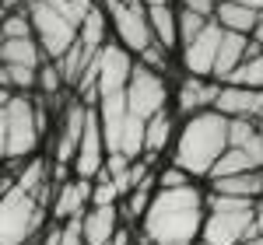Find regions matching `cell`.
<instances>
[{
	"label": "cell",
	"mask_w": 263,
	"mask_h": 245,
	"mask_svg": "<svg viewBox=\"0 0 263 245\" xmlns=\"http://www.w3.org/2000/svg\"><path fill=\"white\" fill-rule=\"evenodd\" d=\"M207 207L197 186L182 189H155L151 203L141 217L144 245H193L203 228Z\"/></svg>",
	"instance_id": "1"
},
{
	"label": "cell",
	"mask_w": 263,
	"mask_h": 245,
	"mask_svg": "<svg viewBox=\"0 0 263 245\" xmlns=\"http://www.w3.org/2000/svg\"><path fill=\"white\" fill-rule=\"evenodd\" d=\"M228 151V116L218 109H203L190 116L176 140V165L190 175H211L214 161Z\"/></svg>",
	"instance_id": "2"
},
{
	"label": "cell",
	"mask_w": 263,
	"mask_h": 245,
	"mask_svg": "<svg viewBox=\"0 0 263 245\" xmlns=\"http://www.w3.org/2000/svg\"><path fill=\"white\" fill-rule=\"evenodd\" d=\"M46 207H39L35 193H25L14 182L0 193V245H28L39 238Z\"/></svg>",
	"instance_id": "3"
},
{
	"label": "cell",
	"mask_w": 263,
	"mask_h": 245,
	"mask_svg": "<svg viewBox=\"0 0 263 245\" xmlns=\"http://www.w3.org/2000/svg\"><path fill=\"white\" fill-rule=\"evenodd\" d=\"M42 109H35L32 98L11 95L7 102V158L4 161H28L42 137Z\"/></svg>",
	"instance_id": "4"
},
{
	"label": "cell",
	"mask_w": 263,
	"mask_h": 245,
	"mask_svg": "<svg viewBox=\"0 0 263 245\" xmlns=\"http://www.w3.org/2000/svg\"><path fill=\"white\" fill-rule=\"evenodd\" d=\"M25 11H28L32 35H35V42H39L42 56L60 60L63 53L78 42V25H70V21L53 7V4H46V0H28V4H25Z\"/></svg>",
	"instance_id": "5"
},
{
	"label": "cell",
	"mask_w": 263,
	"mask_h": 245,
	"mask_svg": "<svg viewBox=\"0 0 263 245\" xmlns=\"http://www.w3.org/2000/svg\"><path fill=\"white\" fill-rule=\"evenodd\" d=\"M105 14L116 28V39L120 46L130 53V56H141L144 49L155 42V32H151V21H147V11L144 4H120V0H105Z\"/></svg>",
	"instance_id": "6"
},
{
	"label": "cell",
	"mask_w": 263,
	"mask_h": 245,
	"mask_svg": "<svg viewBox=\"0 0 263 245\" xmlns=\"http://www.w3.org/2000/svg\"><path fill=\"white\" fill-rule=\"evenodd\" d=\"M165 98H168V88H165L162 74L147 70L144 63H134L130 81H126V109L141 119H151L155 112L165 109Z\"/></svg>",
	"instance_id": "7"
},
{
	"label": "cell",
	"mask_w": 263,
	"mask_h": 245,
	"mask_svg": "<svg viewBox=\"0 0 263 245\" xmlns=\"http://www.w3.org/2000/svg\"><path fill=\"white\" fill-rule=\"evenodd\" d=\"M0 63L11 74V88L28 91L39 81V67H42V49L35 42V35H28V39H4L0 42Z\"/></svg>",
	"instance_id": "8"
},
{
	"label": "cell",
	"mask_w": 263,
	"mask_h": 245,
	"mask_svg": "<svg viewBox=\"0 0 263 245\" xmlns=\"http://www.w3.org/2000/svg\"><path fill=\"white\" fill-rule=\"evenodd\" d=\"M95 70H99V81H95V95H112V91H126L130 81V70H134V56L123 49L120 42H105L95 56Z\"/></svg>",
	"instance_id": "9"
},
{
	"label": "cell",
	"mask_w": 263,
	"mask_h": 245,
	"mask_svg": "<svg viewBox=\"0 0 263 245\" xmlns=\"http://www.w3.org/2000/svg\"><path fill=\"white\" fill-rule=\"evenodd\" d=\"M253 214H256V207L253 210H207L200 238L211 245H235L253 231Z\"/></svg>",
	"instance_id": "10"
},
{
	"label": "cell",
	"mask_w": 263,
	"mask_h": 245,
	"mask_svg": "<svg viewBox=\"0 0 263 245\" xmlns=\"http://www.w3.org/2000/svg\"><path fill=\"white\" fill-rule=\"evenodd\" d=\"M102 168H105V140H102L99 112L88 105V122H84L78 154H74V175H78V179H95Z\"/></svg>",
	"instance_id": "11"
},
{
	"label": "cell",
	"mask_w": 263,
	"mask_h": 245,
	"mask_svg": "<svg viewBox=\"0 0 263 245\" xmlns=\"http://www.w3.org/2000/svg\"><path fill=\"white\" fill-rule=\"evenodd\" d=\"M221 35H224L221 25H218V21H207V25L200 28V35L182 46L186 74H193V77H211V70H214V56H218V46H221Z\"/></svg>",
	"instance_id": "12"
},
{
	"label": "cell",
	"mask_w": 263,
	"mask_h": 245,
	"mask_svg": "<svg viewBox=\"0 0 263 245\" xmlns=\"http://www.w3.org/2000/svg\"><path fill=\"white\" fill-rule=\"evenodd\" d=\"M214 109L228 119H260L263 116V91L260 88H246V84H228L218 88Z\"/></svg>",
	"instance_id": "13"
},
{
	"label": "cell",
	"mask_w": 263,
	"mask_h": 245,
	"mask_svg": "<svg viewBox=\"0 0 263 245\" xmlns=\"http://www.w3.org/2000/svg\"><path fill=\"white\" fill-rule=\"evenodd\" d=\"M214 98H218V84L207 81V77H193V74L182 77L179 95H176L182 116H197L203 109H214Z\"/></svg>",
	"instance_id": "14"
},
{
	"label": "cell",
	"mask_w": 263,
	"mask_h": 245,
	"mask_svg": "<svg viewBox=\"0 0 263 245\" xmlns=\"http://www.w3.org/2000/svg\"><path fill=\"white\" fill-rule=\"evenodd\" d=\"M120 228V210L116 207H91L81 214V235L84 245H109V238Z\"/></svg>",
	"instance_id": "15"
},
{
	"label": "cell",
	"mask_w": 263,
	"mask_h": 245,
	"mask_svg": "<svg viewBox=\"0 0 263 245\" xmlns=\"http://www.w3.org/2000/svg\"><path fill=\"white\" fill-rule=\"evenodd\" d=\"M246 53H249V39L239 35V32H224L221 46H218V56H214L211 77H214V81H232V74L239 70V63L246 60Z\"/></svg>",
	"instance_id": "16"
},
{
	"label": "cell",
	"mask_w": 263,
	"mask_h": 245,
	"mask_svg": "<svg viewBox=\"0 0 263 245\" xmlns=\"http://www.w3.org/2000/svg\"><path fill=\"white\" fill-rule=\"evenodd\" d=\"M84 207H91V179H67L53 196V214L60 221L84 214Z\"/></svg>",
	"instance_id": "17"
},
{
	"label": "cell",
	"mask_w": 263,
	"mask_h": 245,
	"mask_svg": "<svg viewBox=\"0 0 263 245\" xmlns=\"http://www.w3.org/2000/svg\"><path fill=\"white\" fill-rule=\"evenodd\" d=\"M84 122H88V105L74 102L67 109V119H63V133L60 140H57V165H67L74 161V154H78V144H81V133H84Z\"/></svg>",
	"instance_id": "18"
},
{
	"label": "cell",
	"mask_w": 263,
	"mask_h": 245,
	"mask_svg": "<svg viewBox=\"0 0 263 245\" xmlns=\"http://www.w3.org/2000/svg\"><path fill=\"white\" fill-rule=\"evenodd\" d=\"M214 21L221 25L224 32L253 35V28H256V21H260V11H253V7H242V4H228V0H218V7H214Z\"/></svg>",
	"instance_id": "19"
},
{
	"label": "cell",
	"mask_w": 263,
	"mask_h": 245,
	"mask_svg": "<svg viewBox=\"0 0 263 245\" xmlns=\"http://www.w3.org/2000/svg\"><path fill=\"white\" fill-rule=\"evenodd\" d=\"M214 193L224 196H242V200H256L263 193V172H239V175H221V179H211Z\"/></svg>",
	"instance_id": "20"
},
{
	"label": "cell",
	"mask_w": 263,
	"mask_h": 245,
	"mask_svg": "<svg viewBox=\"0 0 263 245\" xmlns=\"http://www.w3.org/2000/svg\"><path fill=\"white\" fill-rule=\"evenodd\" d=\"M99 56V49H88L81 39L74 42L67 53H63L60 60H57V67H60V77H63V84H78L84 77V70L91 67V60Z\"/></svg>",
	"instance_id": "21"
},
{
	"label": "cell",
	"mask_w": 263,
	"mask_h": 245,
	"mask_svg": "<svg viewBox=\"0 0 263 245\" xmlns=\"http://www.w3.org/2000/svg\"><path fill=\"white\" fill-rule=\"evenodd\" d=\"M147 11V21H151V32H155V42L172 49L179 42V28H176V11L168 4H158V7H144Z\"/></svg>",
	"instance_id": "22"
},
{
	"label": "cell",
	"mask_w": 263,
	"mask_h": 245,
	"mask_svg": "<svg viewBox=\"0 0 263 245\" xmlns=\"http://www.w3.org/2000/svg\"><path fill=\"white\" fill-rule=\"evenodd\" d=\"M144 126H147V119L134 116V112L126 109V119H123V133H120V154H126L130 161H137V158L144 154Z\"/></svg>",
	"instance_id": "23"
},
{
	"label": "cell",
	"mask_w": 263,
	"mask_h": 245,
	"mask_svg": "<svg viewBox=\"0 0 263 245\" xmlns=\"http://www.w3.org/2000/svg\"><path fill=\"white\" fill-rule=\"evenodd\" d=\"M239 172H263L260 165L253 161L249 154H246L242 147H228L221 158L214 161V168H211V175L207 179H221V175H239Z\"/></svg>",
	"instance_id": "24"
},
{
	"label": "cell",
	"mask_w": 263,
	"mask_h": 245,
	"mask_svg": "<svg viewBox=\"0 0 263 245\" xmlns=\"http://www.w3.org/2000/svg\"><path fill=\"white\" fill-rule=\"evenodd\" d=\"M168 137H172V116L162 109V112H155V116L147 119V126H144V154L165 151Z\"/></svg>",
	"instance_id": "25"
},
{
	"label": "cell",
	"mask_w": 263,
	"mask_h": 245,
	"mask_svg": "<svg viewBox=\"0 0 263 245\" xmlns=\"http://www.w3.org/2000/svg\"><path fill=\"white\" fill-rule=\"evenodd\" d=\"M46 182H49V172H46V161H42V158L21 161L18 175H14V186H18V189H25V193H39Z\"/></svg>",
	"instance_id": "26"
},
{
	"label": "cell",
	"mask_w": 263,
	"mask_h": 245,
	"mask_svg": "<svg viewBox=\"0 0 263 245\" xmlns=\"http://www.w3.org/2000/svg\"><path fill=\"white\" fill-rule=\"evenodd\" d=\"M78 39H81L88 49H102V46H105V11H99V7L88 11V18H84L81 28H78Z\"/></svg>",
	"instance_id": "27"
},
{
	"label": "cell",
	"mask_w": 263,
	"mask_h": 245,
	"mask_svg": "<svg viewBox=\"0 0 263 245\" xmlns=\"http://www.w3.org/2000/svg\"><path fill=\"white\" fill-rule=\"evenodd\" d=\"M155 179H158V175H147V179H144V182L126 196V207H123V214H126V217H134V221L144 217V210H147L151 196H155Z\"/></svg>",
	"instance_id": "28"
},
{
	"label": "cell",
	"mask_w": 263,
	"mask_h": 245,
	"mask_svg": "<svg viewBox=\"0 0 263 245\" xmlns=\"http://www.w3.org/2000/svg\"><path fill=\"white\" fill-rule=\"evenodd\" d=\"M0 35H4V39H28V35H32L28 11H11L7 18L0 21Z\"/></svg>",
	"instance_id": "29"
},
{
	"label": "cell",
	"mask_w": 263,
	"mask_h": 245,
	"mask_svg": "<svg viewBox=\"0 0 263 245\" xmlns=\"http://www.w3.org/2000/svg\"><path fill=\"white\" fill-rule=\"evenodd\" d=\"M203 25H207V18H200V14H193V11H186V7L176 11V28H179V42H182V46L197 39Z\"/></svg>",
	"instance_id": "30"
},
{
	"label": "cell",
	"mask_w": 263,
	"mask_h": 245,
	"mask_svg": "<svg viewBox=\"0 0 263 245\" xmlns=\"http://www.w3.org/2000/svg\"><path fill=\"white\" fill-rule=\"evenodd\" d=\"M141 63L147 67V70L162 74L165 67H168V49H165V46H158V42H151V46H147V49L141 53Z\"/></svg>",
	"instance_id": "31"
},
{
	"label": "cell",
	"mask_w": 263,
	"mask_h": 245,
	"mask_svg": "<svg viewBox=\"0 0 263 245\" xmlns=\"http://www.w3.org/2000/svg\"><path fill=\"white\" fill-rule=\"evenodd\" d=\"M155 182H158V189H182V186H190V172H182L179 165H172V168H165Z\"/></svg>",
	"instance_id": "32"
},
{
	"label": "cell",
	"mask_w": 263,
	"mask_h": 245,
	"mask_svg": "<svg viewBox=\"0 0 263 245\" xmlns=\"http://www.w3.org/2000/svg\"><path fill=\"white\" fill-rule=\"evenodd\" d=\"M60 84H63L60 67H57V63H42V67H39V88L46 91V95H57Z\"/></svg>",
	"instance_id": "33"
},
{
	"label": "cell",
	"mask_w": 263,
	"mask_h": 245,
	"mask_svg": "<svg viewBox=\"0 0 263 245\" xmlns=\"http://www.w3.org/2000/svg\"><path fill=\"white\" fill-rule=\"evenodd\" d=\"M60 245H84V235H81V214H78V217H67V221H63Z\"/></svg>",
	"instance_id": "34"
},
{
	"label": "cell",
	"mask_w": 263,
	"mask_h": 245,
	"mask_svg": "<svg viewBox=\"0 0 263 245\" xmlns=\"http://www.w3.org/2000/svg\"><path fill=\"white\" fill-rule=\"evenodd\" d=\"M182 7L193 11V14H200V18H207V21H214V7H218V0H182Z\"/></svg>",
	"instance_id": "35"
},
{
	"label": "cell",
	"mask_w": 263,
	"mask_h": 245,
	"mask_svg": "<svg viewBox=\"0 0 263 245\" xmlns=\"http://www.w3.org/2000/svg\"><path fill=\"white\" fill-rule=\"evenodd\" d=\"M60 235H63V224H49L39 235V245H60Z\"/></svg>",
	"instance_id": "36"
},
{
	"label": "cell",
	"mask_w": 263,
	"mask_h": 245,
	"mask_svg": "<svg viewBox=\"0 0 263 245\" xmlns=\"http://www.w3.org/2000/svg\"><path fill=\"white\" fill-rule=\"evenodd\" d=\"M109 245H134V235H130V231H123V228H116V235L109 238Z\"/></svg>",
	"instance_id": "37"
},
{
	"label": "cell",
	"mask_w": 263,
	"mask_h": 245,
	"mask_svg": "<svg viewBox=\"0 0 263 245\" xmlns=\"http://www.w3.org/2000/svg\"><path fill=\"white\" fill-rule=\"evenodd\" d=\"M235 245H263V235H260V231H256V228H253V231H249L246 238H239V242H235Z\"/></svg>",
	"instance_id": "38"
},
{
	"label": "cell",
	"mask_w": 263,
	"mask_h": 245,
	"mask_svg": "<svg viewBox=\"0 0 263 245\" xmlns=\"http://www.w3.org/2000/svg\"><path fill=\"white\" fill-rule=\"evenodd\" d=\"M253 228L263 235V203H256V214H253Z\"/></svg>",
	"instance_id": "39"
},
{
	"label": "cell",
	"mask_w": 263,
	"mask_h": 245,
	"mask_svg": "<svg viewBox=\"0 0 263 245\" xmlns=\"http://www.w3.org/2000/svg\"><path fill=\"white\" fill-rule=\"evenodd\" d=\"M0 88H7V91H14V88H11V74H7V67H4V63H0Z\"/></svg>",
	"instance_id": "40"
},
{
	"label": "cell",
	"mask_w": 263,
	"mask_h": 245,
	"mask_svg": "<svg viewBox=\"0 0 263 245\" xmlns=\"http://www.w3.org/2000/svg\"><path fill=\"white\" fill-rule=\"evenodd\" d=\"M228 4H242V7H253V11H263V0H228Z\"/></svg>",
	"instance_id": "41"
},
{
	"label": "cell",
	"mask_w": 263,
	"mask_h": 245,
	"mask_svg": "<svg viewBox=\"0 0 263 245\" xmlns=\"http://www.w3.org/2000/svg\"><path fill=\"white\" fill-rule=\"evenodd\" d=\"M253 42H260V46H263V11H260V21H256V28H253Z\"/></svg>",
	"instance_id": "42"
},
{
	"label": "cell",
	"mask_w": 263,
	"mask_h": 245,
	"mask_svg": "<svg viewBox=\"0 0 263 245\" xmlns=\"http://www.w3.org/2000/svg\"><path fill=\"white\" fill-rule=\"evenodd\" d=\"M11 95H14V91H7V88H0V109H4V105L11 102Z\"/></svg>",
	"instance_id": "43"
},
{
	"label": "cell",
	"mask_w": 263,
	"mask_h": 245,
	"mask_svg": "<svg viewBox=\"0 0 263 245\" xmlns=\"http://www.w3.org/2000/svg\"><path fill=\"white\" fill-rule=\"evenodd\" d=\"M144 7H158V4H168V0H141Z\"/></svg>",
	"instance_id": "44"
},
{
	"label": "cell",
	"mask_w": 263,
	"mask_h": 245,
	"mask_svg": "<svg viewBox=\"0 0 263 245\" xmlns=\"http://www.w3.org/2000/svg\"><path fill=\"white\" fill-rule=\"evenodd\" d=\"M4 189H7V179H4V175H0V193H4Z\"/></svg>",
	"instance_id": "45"
},
{
	"label": "cell",
	"mask_w": 263,
	"mask_h": 245,
	"mask_svg": "<svg viewBox=\"0 0 263 245\" xmlns=\"http://www.w3.org/2000/svg\"><path fill=\"white\" fill-rule=\"evenodd\" d=\"M256 130H260V133H263V116H260V119H256Z\"/></svg>",
	"instance_id": "46"
},
{
	"label": "cell",
	"mask_w": 263,
	"mask_h": 245,
	"mask_svg": "<svg viewBox=\"0 0 263 245\" xmlns=\"http://www.w3.org/2000/svg\"><path fill=\"white\" fill-rule=\"evenodd\" d=\"M120 4H141V0H120Z\"/></svg>",
	"instance_id": "47"
},
{
	"label": "cell",
	"mask_w": 263,
	"mask_h": 245,
	"mask_svg": "<svg viewBox=\"0 0 263 245\" xmlns=\"http://www.w3.org/2000/svg\"><path fill=\"white\" fill-rule=\"evenodd\" d=\"M28 245H39V238H32V242H28Z\"/></svg>",
	"instance_id": "48"
},
{
	"label": "cell",
	"mask_w": 263,
	"mask_h": 245,
	"mask_svg": "<svg viewBox=\"0 0 263 245\" xmlns=\"http://www.w3.org/2000/svg\"><path fill=\"white\" fill-rule=\"evenodd\" d=\"M197 245H211V242H203V238H200V242H197Z\"/></svg>",
	"instance_id": "49"
}]
</instances>
